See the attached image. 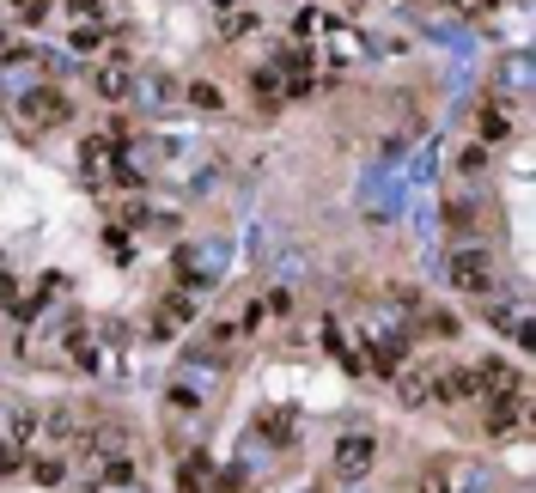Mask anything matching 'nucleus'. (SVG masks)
<instances>
[{
  "label": "nucleus",
  "instance_id": "nucleus-1",
  "mask_svg": "<svg viewBox=\"0 0 536 493\" xmlns=\"http://www.w3.org/2000/svg\"><path fill=\"white\" fill-rule=\"evenodd\" d=\"M494 281H500V256L494 250H481V244H463V250H452L445 256V287L452 292H494Z\"/></svg>",
  "mask_w": 536,
  "mask_h": 493
},
{
  "label": "nucleus",
  "instance_id": "nucleus-2",
  "mask_svg": "<svg viewBox=\"0 0 536 493\" xmlns=\"http://www.w3.org/2000/svg\"><path fill=\"white\" fill-rule=\"evenodd\" d=\"M360 353H372V371H384V378H396V371L409 366L414 341L402 335V329H391V323H372V329H366V348H360Z\"/></svg>",
  "mask_w": 536,
  "mask_h": 493
},
{
  "label": "nucleus",
  "instance_id": "nucleus-3",
  "mask_svg": "<svg viewBox=\"0 0 536 493\" xmlns=\"http://www.w3.org/2000/svg\"><path fill=\"white\" fill-rule=\"evenodd\" d=\"M62 123H67V98L62 92L37 85V92H25L19 98V128L25 134H43V128H62Z\"/></svg>",
  "mask_w": 536,
  "mask_h": 493
},
{
  "label": "nucleus",
  "instance_id": "nucleus-4",
  "mask_svg": "<svg viewBox=\"0 0 536 493\" xmlns=\"http://www.w3.org/2000/svg\"><path fill=\"white\" fill-rule=\"evenodd\" d=\"M372 463H378V439H372V432H342V439H335V475H342V481L372 475Z\"/></svg>",
  "mask_w": 536,
  "mask_h": 493
},
{
  "label": "nucleus",
  "instance_id": "nucleus-5",
  "mask_svg": "<svg viewBox=\"0 0 536 493\" xmlns=\"http://www.w3.org/2000/svg\"><path fill=\"white\" fill-rule=\"evenodd\" d=\"M37 427H43V414L31 409V402H13V396H6V409H0V445H6V451H25V445L37 439Z\"/></svg>",
  "mask_w": 536,
  "mask_h": 493
},
{
  "label": "nucleus",
  "instance_id": "nucleus-6",
  "mask_svg": "<svg viewBox=\"0 0 536 493\" xmlns=\"http://www.w3.org/2000/svg\"><path fill=\"white\" fill-rule=\"evenodd\" d=\"M524 414H531V396H524V384H512V390L488 396V432H512Z\"/></svg>",
  "mask_w": 536,
  "mask_h": 493
},
{
  "label": "nucleus",
  "instance_id": "nucleus-7",
  "mask_svg": "<svg viewBox=\"0 0 536 493\" xmlns=\"http://www.w3.org/2000/svg\"><path fill=\"white\" fill-rule=\"evenodd\" d=\"M317 37H323V49H330L335 62H360V55H366V37L348 31L342 19H330V13H323V31H317Z\"/></svg>",
  "mask_w": 536,
  "mask_h": 493
},
{
  "label": "nucleus",
  "instance_id": "nucleus-8",
  "mask_svg": "<svg viewBox=\"0 0 536 493\" xmlns=\"http://www.w3.org/2000/svg\"><path fill=\"white\" fill-rule=\"evenodd\" d=\"M433 384H439V366H433V360H427V366H402V371H396V390H402L409 409L433 402Z\"/></svg>",
  "mask_w": 536,
  "mask_h": 493
},
{
  "label": "nucleus",
  "instance_id": "nucleus-9",
  "mask_svg": "<svg viewBox=\"0 0 536 493\" xmlns=\"http://www.w3.org/2000/svg\"><path fill=\"white\" fill-rule=\"evenodd\" d=\"M128 92H134V67H128V55H110V62L98 67V98L123 104Z\"/></svg>",
  "mask_w": 536,
  "mask_h": 493
},
{
  "label": "nucleus",
  "instance_id": "nucleus-10",
  "mask_svg": "<svg viewBox=\"0 0 536 493\" xmlns=\"http://www.w3.org/2000/svg\"><path fill=\"white\" fill-rule=\"evenodd\" d=\"M189 317H195V299H189V287H177V292L165 299V311L153 317V335H177V329H184Z\"/></svg>",
  "mask_w": 536,
  "mask_h": 493
},
{
  "label": "nucleus",
  "instance_id": "nucleus-11",
  "mask_svg": "<svg viewBox=\"0 0 536 493\" xmlns=\"http://www.w3.org/2000/svg\"><path fill=\"white\" fill-rule=\"evenodd\" d=\"M256 432H268L274 445H293V439H299V409H287V402H281V409H268L263 420H256Z\"/></svg>",
  "mask_w": 536,
  "mask_h": 493
},
{
  "label": "nucleus",
  "instance_id": "nucleus-12",
  "mask_svg": "<svg viewBox=\"0 0 536 493\" xmlns=\"http://www.w3.org/2000/svg\"><path fill=\"white\" fill-rule=\"evenodd\" d=\"M488 226V213H481V202H445V232H481Z\"/></svg>",
  "mask_w": 536,
  "mask_h": 493
},
{
  "label": "nucleus",
  "instance_id": "nucleus-13",
  "mask_svg": "<svg viewBox=\"0 0 536 493\" xmlns=\"http://www.w3.org/2000/svg\"><path fill=\"white\" fill-rule=\"evenodd\" d=\"M67 353H74V366L80 371H98L104 360H98V335H92V329H74V335H67Z\"/></svg>",
  "mask_w": 536,
  "mask_h": 493
},
{
  "label": "nucleus",
  "instance_id": "nucleus-14",
  "mask_svg": "<svg viewBox=\"0 0 536 493\" xmlns=\"http://www.w3.org/2000/svg\"><path fill=\"white\" fill-rule=\"evenodd\" d=\"M256 31V13H250L244 0H226V13H220V37H244Z\"/></svg>",
  "mask_w": 536,
  "mask_h": 493
},
{
  "label": "nucleus",
  "instance_id": "nucleus-15",
  "mask_svg": "<svg viewBox=\"0 0 536 493\" xmlns=\"http://www.w3.org/2000/svg\"><path fill=\"white\" fill-rule=\"evenodd\" d=\"M481 134H488V141H506V134H512V116H506V104L500 98L481 104Z\"/></svg>",
  "mask_w": 536,
  "mask_h": 493
},
{
  "label": "nucleus",
  "instance_id": "nucleus-16",
  "mask_svg": "<svg viewBox=\"0 0 536 493\" xmlns=\"http://www.w3.org/2000/svg\"><path fill=\"white\" fill-rule=\"evenodd\" d=\"M457 171H463V177H481V171H488V146H463V153H457Z\"/></svg>",
  "mask_w": 536,
  "mask_h": 493
},
{
  "label": "nucleus",
  "instance_id": "nucleus-17",
  "mask_svg": "<svg viewBox=\"0 0 536 493\" xmlns=\"http://www.w3.org/2000/svg\"><path fill=\"white\" fill-rule=\"evenodd\" d=\"M104 481H110V488H128V481H134V463H128V457H110V463H104Z\"/></svg>",
  "mask_w": 536,
  "mask_h": 493
},
{
  "label": "nucleus",
  "instance_id": "nucleus-18",
  "mask_svg": "<svg viewBox=\"0 0 536 493\" xmlns=\"http://www.w3.org/2000/svg\"><path fill=\"white\" fill-rule=\"evenodd\" d=\"M427 335H439V341H452V335H457V317H452V311H445V317L433 311V317H427Z\"/></svg>",
  "mask_w": 536,
  "mask_h": 493
},
{
  "label": "nucleus",
  "instance_id": "nucleus-19",
  "mask_svg": "<svg viewBox=\"0 0 536 493\" xmlns=\"http://www.w3.org/2000/svg\"><path fill=\"white\" fill-rule=\"evenodd\" d=\"M171 409H177V414H195V409H202V396L189 390V384H177V390H171Z\"/></svg>",
  "mask_w": 536,
  "mask_h": 493
},
{
  "label": "nucleus",
  "instance_id": "nucleus-20",
  "mask_svg": "<svg viewBox=\"0 0 536 493\" xmlns=\"http://www.w3.org/2000/svg\"><path fill=\"white\" fill-rule=\"evenodd\" d=\"M0 311L19 317V281H13V274H0Z\"/></svg>",
  "mask_w": 536,
  "mask_h": 493
},
{
  "label": "nucleus",
  "instance_id": "nucleus-21",
  "mask_svg": "<svg viewBox=\"0 0 536 493\" xmlns=\"http://www.w3.org/2000/svg\"><path fill=\"white\" fill-rule=\"evenodd\" d=\"M195 481H207V457H189L184 463V493H195Z\"/></svg>",
  "mask_w": 536,
  "mask_h": 493
},
{
  "label": "nucleus",
  "instance_id": "nucleus-22",
  "mask_svg": "<svg viewBox=\"0 0 536 493\" xmlns=\"http://www.w3.org/2000/svg\"><path fill=\"white\" fill-rule=\"evenodd\" d=\"M189 104H195V110H220V92H213V85H189Z\"/></svg>",
  "mask_w": 536,
  "mask_h": 493
},
{
  "label": "nucleus",
  "instance_id": "nucleus-23",
  "mask_svg": "<svg viewBox=\"0 0 536 493\" xmlns=\"http://www.w3.org/2000/svg\"><path fill=\"white\" fill-rule=\"evenodd\" d=\"M67 6H74L80 19H104V6H110V0H67Z\"/></svg>",
  "mask_w": 536,
  "mask_h": 493
},
{
  "label": "nucleus",
  "instance_id": "nucleus-24",
  "mask_svg": "<svg viewBox=\"0 0 536 493\" xmlns=\"http://www.w3.org/2000/svg\"><path fill=\"white\" fill-rule=\"evenodd\" d=\"M452 6H457V13H475V19H481V13H494L500 0H452Z\"/></svg>",
  "mask_w": 536,
  "mask_h": 493
},
{
  "label": "nucleus",
  "instance_id": "nucleus-25",
  "mask_svg": "<svg viewBox=\"0 0 536 493\" xmlns=\"http://www.w3.org/2000/svg\"><path fill=\"white\" fill-rule=\"evenodd\" d=\"M13 6H19V19H43V6H49V0H13Z\"/></svg>",
  "mask_w": 536,
  "mask_h": 493
}]
</instances>
